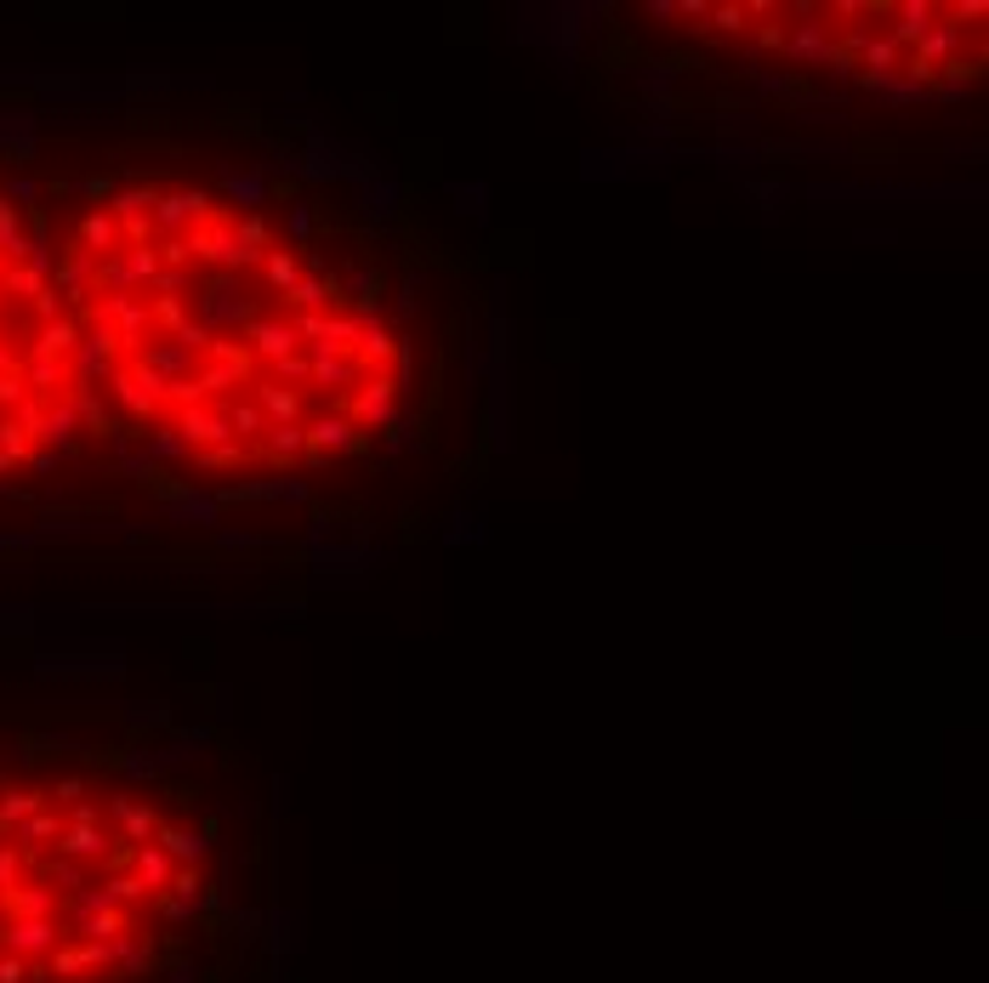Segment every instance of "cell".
I'll list each match as a JSON object with an SVG mask.
<instances>
[{"label":"cell","mask_w":989,"mask_h":983,"mask_svg":"<svg viewBox=\"0 0 989 983\" xmlns=\"http://www.w3.org/2000/svg\"><path fill=\"white\" fill-rule=\"evenodd\" d=\"M97 427L200 478H308L399 421L410 341L381 279L296 217L177 171L91 182L52 222Z\"/></svg>","instance_id":"6da1fadb"},{"label":"cell","mask_w":989,"mask_h":983,"mask_svg":"<svg viewBox=\"0 0 989 983\" xmlns=\"http://www.w3.org/2000/svg\"><path fill=\"white\" fill-rule=\"evenodd\" d=\"M222 830L120 756L0 740V983H222Z\"/></svg>","instance_id":"7a4b0ae2"},{"label":"cell","mask_w":989,"mask_h":983,"mask_svg":"<svg viewBox=\"0 0 989 983\" xmlns=\"http://www.w3.org/2000/svg\"><path fill=\"white\" fill-rule=\"evenodd\" d=\"M80 432L103 427L52 268L46 211L0 177V489L52 472Z\"/></svg>","instance_id":"3957f363"},{"label":"cell","mask_w":989,"mask_h":983,"mask_svg":"<svg viewBox=\"0 0 989 983\" xmlns=\"http://www.w3.org/2000/svg\"><path fill=\"white\" fill-rule=\"evenodd\" d=\"M733 34L870 86H945L983 63V7H722Z\"/></svg>","instance_id":"277c9868"}]
</instances>
